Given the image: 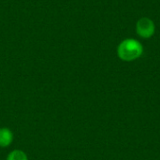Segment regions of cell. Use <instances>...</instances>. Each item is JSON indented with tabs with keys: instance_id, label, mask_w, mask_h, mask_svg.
<instances>
[{
	"instance_id": "1",
	"label": "cell",
	"mask_w": 160,
	"mask_h": 160,
	"mask_svg": "<svg viewBox=\"0 0 160 160\" xmlns=\"http://www.w3.org/2000/svg\"><path fill=\"white\" fill-rule=\"evenodd\" d=\"M142 53V47L135 39H126L118 47V55L122 60L132 61L140 57Z\"/></svg>"
},
{
	"instance_id": "3",
	"label": "cell",
	"mask_w": 160,
	"mask_h": 160,
	"mask_svg": "<svg viewBox=\"0 0 160 160\" xmlns=\"http://www.w3.org/2000/svg\"><path fill=\"white\" fill-rule=\"evenodd\" d=\"M13 141V133L9 128H0V147H8L11 144Z\"/></svg>"
},
{
	"instance_id": "2",
	"label": "cell",
	"mask_w": 160,
	"mask_h": 160,
	"mask_svg": "<svg viewBox=\"0 0 160 160\" xmlns=\"http://www.w3.org/2000/svg\"><path fill=\"white\" fill-rule=\"evenodd\" d=\"M137 32L142 38H150L155 32V24L148 18H142L137 22Z\"/></svg>"
},
{
	"instance_id": "4",
	"label": "cell",
	"mask_w": 160,
	"mask_h": 160,
	"mask_svg": "<svg viewBox=\"0 0 160 160\" xmlns=\"http://www.w3.org/2000/svg\"><path fill=\"white\" fill-rule=\"evenodd\" d=\"M7 160H28L24 152L21 150H13L7 157Z\"/></svg>"
}]
</instances>
